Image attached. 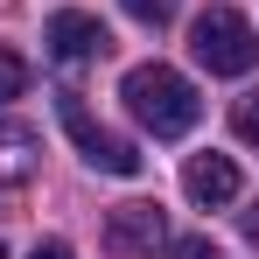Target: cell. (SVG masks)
<instances>
[{"label":"cell","mask_w":259,"mask_h":259,"mask_svg":"<svg viewBox=\"0 0 259 259\" xmlns=\"http://www.w3.org/2000/svg\"><path fill=\"white\" fill-rule=\"evenodd\" d=\"M42 42L56 63H91V56H105L112 49V35H105V21L98 14H84V7H56L42 28Z\"/></svg>","instance_id":"4"},{"label":"cell","mask_w":259,"mask_h":259,"mask_svg":"<svg viewBox=\"0 0 259 259\" xmlns=\"http://www.w3.org/2000/svg\"><path fill=\"white\" fill-rule=\"evenodd\" d=\"M21 91H28V63H21L14 49H0V105H14Z\"/></svg>","instance_id":"8"},{"label":"cell","mask_w":259,"mask_h":259,"mask_svg":"<svg viewBox=\"0 0 259 259\" xmlns=\"http://www.w3.org/2000/svg\"><path fill=\"white\" fill-rule=\"evenodd\" d=\"M119 98H126V112L154 133V140H182V133L203 119L196 84H189L182 70H168V63H133L126 84H119Z\"/></svg>","instance_id":"1"},{"label":"cell","mask_w":259,"mask_h":259,"mask_svg":"<svg viewBox=\"0 0 259 259\" xmlns=\"http://www.w3.org/2000/svg\"><path fill=\"white\" fill-rule=\"evenodd\" d=\"M231 126H238V140H245V147H259V91H245V98L231 105Z\"/></svg>","instance_id":"9"},{"label":"cell","mask_w":259,"mask_h":259,"mask_svg":"<svg viewBox=\"0 0 259 259\" xmlns=\"http://www.w3.org/2000/svg\"><path fill=\"white\" fill-rule=\"evenodd\" d=\"M119 7H126L133 21H147V28H161V21H168V14L182 7V0H119Z\"/></svg>","instance_id":"10"},{"label":"cell","mask_w":259,"mask_h":259,"mask_svg":"<svg viewBox=\"0 0 259 259\" xmlns=\"http://www.w3.org/2000/svg\"><path fill=\"white\" fill-rule=\"evenodd\" d=\"M168 259H217V252H210V238H175Z\"/></svg>","instance_id":"11"},{"label":"cell","mask_w":259,"mask_h":259,"mask_svg":"<svg viewBox=\"0 0 259 259\" xmlns=\"http://www.w3.org/2000/svg\"><path fill=\"white\" fill-rule=\"evenodd\" d=\"M56 112H63V126H70V140H77V154H84L91 168H105V175H140V147L119 140V133H105V126L84 112L77 91H56Z\"/></svg>","instance_id":"3"},{"label":"cell","mask_w":259,"mask_h":259,"mask_svg":"<svg viewBox=\"0 0 259 259\" xmlns=\"http://www.w3.org/2000/svg\"><path fill=\"white\" fill-rule=\"evenodd\" d=\"M189 56H196L210 77H245L259 63V28L238 14V7L210 0V7L196 14V28H189Z\"/></svg>","instance_id":"2"},{"label":"cell","mask_w":259,"mask_h":259,"mask_svg":"<svg viewBox=\"0 0 259 259\" xmlns=\"http://www.w3.org/2000/svg\"><path fill=\"white\" fill-rule=\"evenodd\" d=\"M0 259H7V245H0Z\"/></svg>","instance_id":"13"},{"label":"cell","mask_w":259,"mask_h":259,"mask_svg":"<svg viewBox=\"0 0 259 259\" xmlns=\"http://www.w3.org/2000/svg\"><path fill=\"white\" fill-rule=\"evenodd\" d=\"M105 245L112 252H154V245H168L161 203H119V210L105 217Z\"/></svg>","instance_id":"5"},{"label":"cell","mask_w":259,"mask_h":259,"mask_svg":"<svg viewBox=\"0 0 259 259\" xmlns=\"http://www.w3.org/2000/svg\"><path fill=\"white\" fill-rule=\"evenodd\" d=\"M182 189H189V203H203V210H224V203L238 196V161H231V154H189V168H182Z\"/></svg>","instance_id":"6"},{"label":"cell","mask_w":259,"mask_h":259,"mask_svg":"<svg viewBox=\"0 0 259 259\" xmlns=\"http://www.w3.org/2000/svg\"><path fill=\"white\" fill-rule=\"evenodd\" d=\"M28 259H70V245H63V238H42V245H35Z\"/></svg>","instance_id":"12"},{"label":"cell","mask_w":259,"mask_h":259,"mask_svg":"<svg viewBox=\"0 0 259 259\" xmlns=\"http://www.w3.org/2000/svg\"><path fill=\"white\" fill-rule=\"evenodd\" d=\"M42 168V133L28 119H0V182H28Z\"/></svg>","instance_id":"7"}]
</instances>
